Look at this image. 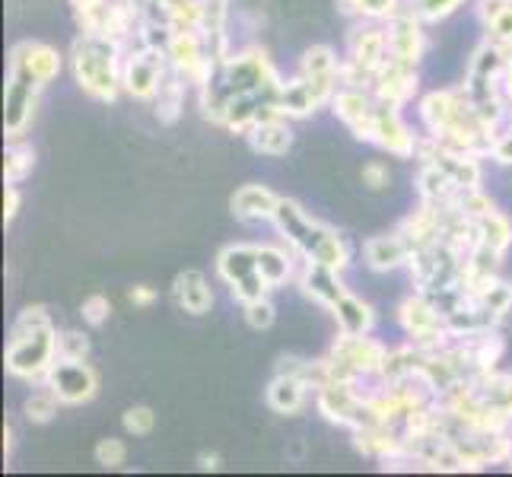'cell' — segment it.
I'll list each match as a JSON object with an SVG mask.
<instances>
[{
  "label": "cell",
  "mask_w": 512,
  "mask_h": 477,
  "mask_svg": "<svg viewBox=\"0 0 512 477\" xmlns=\"http://www.w3.org/2000/svg\"><path fill=\"white\" fill-rule=\"evenodd\" d=\"M280 90H284V77L277 74L268 51L252 45V48L236 51V55H229L223 64L214 67L210 80L198 90V102H201V115L210 121V125H220L229 105L236 99H249V96L271 102L280 112V105H277Z\"/></svg>",
  "instance_id": "6da1fadb"
},
{
  "label": "cell",
  "mask_w": 512,
  "mask_h": 477,
  "mask_svg": "<svg viewBox=\"0 0 512 477\" xmlns=\"http://www.w3.org/2000/svg\"><path fill=\"white\" fill-rule=\"evenodd\" d=\"M61 67H64V61L58 55V48L48 42L23 39L10 48L7 90H4V134H7V140L26 137L32 118H35L39 96L51 80H58Z\"/></svg>",
  "instance_id": "7a4b0ae2"
},
{
  "label": "cell",
  "mask_w": 512,
  "mask_h": 477,
  "mask_svg": "<svg viewBox=\"0 0 512 477\" xmlns=\"http://www.w3.org/2000/svg\"><path fill=\"white\" fill-rule=\"evenodd\" d=\"M417 118H420L423 134L433 137L436 144L490 159V147L497 137H493L487 121L474 109L465 83L423 93L417 99Z\"/></svg>",
  "instance_id": "3957f363"
},
{
  "label": "cell",
  "mask_w": 512,
  "mask_h": 477,
  "mask_svg": "<svg viewBox=\"0 0 512 477\" xmlns=\"http://www.w3.org/2000/svg\"><path fill=\"white\" fill-rule=\"evenodd\" d=\"M271 223L277 229L280 242H287L303 261L325 264V268H334V271H341V274L347 271V264L353 258L350 242L334 226L322 223L319 217H312L299 201L280 198Z\"/></svg>",
  "instance_id": "277c9868"
},
{
  "label": "cell",
  "mask_w": 512,
  "mask_h": 477,
  "mask_svg": "<svg viewBox=\"0 0 512 477\" xmlns=\"http://www.w3.org/2000/svg\"><path fill=\"white\" fill-rule=\"evenodd\" d=\"M58 363V328L45 306H26L13 318L4 366L13 379L39 385Z\"/></svg>",
  "instance_id": "5b68a950"
},
{
  "label": "cell",
  "mask_w": 512,
  "mask_h": 477,
  "mask_svg": "<svg viewBox=\"0 0 512 477\" xmlns=\"http://www.w3.org/2000/svg\"><path fill=\"white\" fill-rule=\"evenodd\" d=\"M70 70L90 99L115 102L118 93H125V45L105 35L80 32L70 45Z\"/></svg>",
  "instance_id": "8992f818"
},
{
  "label": "cell",
  "mask_w": 512,
  "mask_h": 477,
  "mask_svg": "<svg viewBox=\"0 0 512 477\" xmlns=\"http://www.w3.org/2000/svg\"><path fill=\"white\" fill-rule=\"evenodd\" d=\"M388 61L385 20H353L341 58V86H373Z\"/></svg>",
  "instance_id": "52a82bcc"
},
{
  "label": "cell",
  "mask_w": 512,
  "mask_h": 477,
  "mask_svg": "<svg viewBox=\"0 0 512 477\" xmlns=\"http://www.w3.org/2000/svg\"><path fill=\"white\" fill-rule=\"evenodd\" d=\"M385 357H388V344L376 341L373 331L369 334L338 331V338H334V344L328 350L331 382H347V385L360 388V382L382 373Z\"/></svg>",
  "instance_id": "ba28073f"
},
{
  "label": "cell",
  "mask_w": 512,
  "mask_h": 477,
  "mask_svg": "<svg viewBox=\"0 0 512 477\" xmlns=\"http://www.w3.org/2000/svg\"><path fill=\"white\" fill-rule=\"evenodd\" d=\"M217 277L229 287L233 299L249 303L255 296L271 293L258 268V245L255 242H233L217 252Z\"/></svg>",
  "instance_id": "9c48e42d"
},
{
  "label": "cell",
  "mask_w": 512,
  "mask_h": 477,
  "mask_svg": "<svg viewBox=\"0 0 512 477\" xmlns=\"http://www.w3.org/2000/svg\"><path fill=\"white\" fill-rule=\"evenodd\" d=\"M398 325L423 350H439L449 344V328H446V312L433 303V296L414 290L411 296L401 299L398 306Z\"/></svg>",
  "instance_id": "30bf717a"
},
{
  "label": "cell",
  "mask_w": 512,
  "mask_h": 477,
  "mask_svg": "<svg viewBox=\"0 0 512 477\" xmlns=\"http://www.w3.org/2000/svg\"><path fill=\"white\" fill-rule=\"evenodd\" d=\"M166 61L194 93L210 80L217 67L214 58H210V48L201 29H172L166 39Z\"/></svg>",
  "instance_id": "8fae6325"
},
{
  "label": "cell",
  "mask_w": 512,
  "mask_h": 477,
  "mask_svg": "<svg viewBox=\"0 0 512 477\" xmlns=\"http://www.w3.org/2000/svg\"><path fill=\"white\" fill-rule=\"evenodd\" d=\"M166 70V48L150 42H131L125 48V93L140 102H153Z\"/></svg>",
  "instance_id": "7c38bea8"
},
{
  "label": "cell",
  "mask_w": 512,
  "mask_h": 477,
  "mask_svg": "<svg viewBox=\"0 0 512 477\" xmlns=\"http://www.w3.org/2000/svg\"><path fill=\"white\" fill-rule=\"evenodd\" d=\"M360 140L363 144L379 147L382 153L395 156V159H414L420 134H414L408 121L401 118V109L376 99V112H373V118H369V125H366Z\"/></svg>",
  "instance_id": "4fadbf2b"
},
{
  "label": "cell",
  "mask_w": 512,
  "mask_h": 477,
  "mask_svg": "<svg viewBox=\"0 0 512 477\" xmlns=\"http://www.w3.org/2000/svg\"><path fill=\"white\" fill-rule=\"evenodd\" d=\"M385 32H388V61L420 67V61L427 58V51H430L427 23H423L414 10L404 7L395 16H388Z\"/></svg>",
  "instance_id": "5bb4252c"
},
{
  "label": "cell",
  "mask_w": 512,
  "mask_h": 477,
  "mask_svg": "<svg viewBox=\"0 0 512 477\" xmlns=\"http://www.w3.org/2000/svg\"><path fill=\"white\" fill-rule=\"evenodd\" d=\"M452 357L458 360V366L465 369V376H481L497 369V363L503 360L506 353V341L500 338L497 328L487 331H474V334H452L449 344Z\"/></svg>",
  "instance_id": "9a60e30c"
},
{
  "label": "cell",
  "mask_w": 512,
  "mask_h": 477,
  "mask_svg": "<svg viewBox=\"0 0 512 477\" xmlns=\"http://www.w3.org/2000/svg\"><path fill=\"white\" fill-rule=\"evenodd\" d=\"M42 382L61 398L64 408H80L99 392V373L86 360H58Z\"/></svg>",
  "instance_id": "2e32d148"
},
{
  "label": "cell",
  "mask_w": 512,
  "mask_h": 477,
  "mask_svg": "<svg viewBox=\"0 0 512 477\" xmlns=\"http://www.w3.org/2000/svg\"><path fill=\"white\" fill-rule=\"evenodd\" d=\"M296 77L303 80L309 90L319 96V102L331 105L334 93L341 90V58L338 51L331 45H312L303 51V58H299V67H296Z\"/></svg>",
  "instance_id": "e0dca14e"
},
{
  "label": "cell",
  "mask_w": 512,
  "mask_h": 477,
  "mask_svg": "<svg viewBox=\"0 0 512 477\" xmlns=\"http://www.w3.org/2000/svg\"><path fill=\"white\" fill-rule=\"evenodd\" d=\"M373 96L385 105H395V109H404L420 96V74L411 64H398V61H385V67L373 80Z\"/></svg>",
  "instance_id": "ac0fdd59"
},
{
  "label": "cell",
  "mask_w": 512,
  "mask_h": 477,
  "mask_svg": "<svg viewBox=\"0 0 512 477\" xmlns=\"http://www.w3.org/2000/svg\"><path fill=\"white\" fill-rule=\"evenodd\" d=\"M411 255H414V245L408 242V236H404L398 226L392 233H382V236H373L363 242V264L376 274H392V271L408 268Z\"/></svg>",
  "instance_id": "d6986e66"
},
{
  "label": "cell",
  "mask_w": 512,
  "mask_h": 477,
  "mask_svg": "<svg viewBox=\"0 0 512 477\" xmlns=\"http://www.w3.org/2000/svg\"><path fill=\"white\" fill-rule=\"evenodd\" d=\"M328 109L353 137L360 140L366 125H369V118H373V112H376V96L369 86H341V90L334 93Z\"/></svg>",
  "instance_id": "ffe728a7"
},
{
  "label": "cell",
  "mask_w": 512,
  "mask_h": 477,
  "mask_svg": "<svg viewBox=\"0 0 512 477\" xmlns=\"http://www.w3.org/2000/svg\"><path fill=\"white\" fill-rule=\"evenodd\" d=\"M296 287L303 290L306 299H312V303H315V306H322V309H331L341 296L350 293V290L344 287V280H341V271L325 268V264H309V261L299 264V271H296Z\"/></svg>",
  "instance_id": "44dd1931"
},
{
  "label": "cell",
  "mask_w": 512,
  "mask_h": 477,
  "mask_svg": "<svg viewBox=\"0 0 512 477\" xmlns=\"http://www.w3.org/2000/svg\"><path fill=\"white\" fill-rule=\"evenodd\" d=\"M309 395H315V392L306 379H299L293 373H280V369H277V376L268 382V388H264V401H268V408L280 417L303 414V408L309 404Z\"/></svg>",
  "instance_id": "7402d4cb"
},
{
  "label": "cell",
  "mask_w": 512,
  "mask_h": 477,
  "mask_svg": "<svg viewBox=\"0 0 512 477\" xmlns=\"http://www.w3.org/2000/svg\"><path fill=\"white\" fill-rule=\"evenodd\" d=\"M277 204L280 194H274L268 185H242L229 198V210L239 223H271Z\"/></svg>",
  "instance_id": "603a6c76"
},
{
  "label": "cell",
  "mask_w": 512,
  "mask_h": 477,
  "mask_svg": "<svg viewBox=\"0 0 512 477\" xmlns=\"http://www.w3.org/2000/svg\"><path fill=\"white\" fill-rule=\"evenodd\" d=\"M245 140L261 156H284L293 147V125L287 115H264L245 134Z\"/></svg>",
  "instance_id": "cb8c5ba5"
},
{
  "label": "cell",
  "mask_w": 512,
  "mask_h": 477,
  "mask_svg": "<svg viewBox=\"0 0 512 477\" xmlns=\"http://www.w3.org/2000/svg\"><path fill=\"white\" fill-rule=\"evenodd\" d=\"M350 436H353L357 452L366 458H376L379 465L404 452V433L398 427H392V423H369V427L353 430Z\"/></svg>",
  "instance_id": "d4e9b609"
},
{
  "label": "cell",
  "mask_w": 512,
  "mask_h": 477,
  "mask_svg": "<svg viewBox=\"0 0 512 477\" xmlns=\"http://www.w3.org/2000/svg\"><path fill=\"white\" fill-rule=\"evenodd\" d=\"M303 258H299L290 245H258V268H261V277L268 290H277L284 287L287 280H296V271Z\"/></svg>",
  "instance_id": "484cf974"
},
{
  "label": "cell",
  "mask_w": 512,
  "mask_h": 477,
  "mask_svg": "<svg viewBox=\"0 0 512 477\" xmlns=\"http://www.w3.org/2000/svg\"><path fill=\"white\" fill-rule=\"evenodd\" d=\"M172 299L188 315H207L214 306V290H210L201 271H182L172 280Z\"/></svg>",
  "instance_id": "4316f807"
},
{
  "label": "cell",
  "mask_w": 512,
  "mask_h": 477,
  "mask_svg": "<svg viewBox=\"0 0 512 477\" xmlns=\"http://www.w3.org/2000/svg\"><path fill=\"white\" fill-rule=\"evenodd\" d=\"M328 312L334 315V322H338V331H347V334H369V331L376 328V312H373V306H369L366 299L353 296V293L341 296L338 303H334Z\"/></svg>",
  "instance_id": "83f0119b"
},
{
  "label": "cell",
  "mask_w": 512,
  "mask_h": 477,
  "mask_svg": "<svg viewBox=\"0 0 512 477\" xmlns=\"http://www.w3.org/2000/svg\"><path fill=\"white\" fill-rule=\"evenodd\" d=\"M191 90V86L175 74V70L169 67L163 74V83L160 90H156L153 96V109H156V118L163 121V125H175V121L182 118V109H185V93Z\"/></svg>",
  "instance_id": "f1b7e54d"
},
{
  "label": "cell",
  "mask_w": 512,
  "mask_h": 477,
  "mask_svg": "<svg viewBox=\"0 0 512 477\" xmlns=\"http://www.w3.org/2000/svg\"><path fill=\"white\" fill-rule=\"evenodd\" d=\"M474 229H478V245L506 258V252L512 249V220L503 214V210L490 207L487 214L474 220Z\"/></svg>",
  "instance_id": "f546056e"
},
{
  "label": "cell",
  "mask_w": 512,
  "mask_h": 477,
  "mask_svg": "<svg viewBox=\"0 0 512 477\" xmlns=\"http://www.w3.org/2000/svg\"><path fill=\"white\" fill-rule=\"evenodd\" d=\"M474 392H478L490 408H497L512 417V373H500V369H490L481 376H468Z\"/></svg>",
  "instance_id": "4dcf8cb0"
},
{
  "label": "cell",
  "mask_w": 512,
  "mask_h": 477,
  "mask_svg": "<svg viewBox=\"0 0 512 477\" xmlns=\"http://www.w3.org/2000/svg\"><path fill=\"white\" fill-rule=\"evenodd\" d=\"M35 169V150L26 137L7 140L4 150V185H20L26 175Z\"/></svg>",
  "instance_id": "1f68e13d"
},
{
  "label": "cell",
  "mask_w": 512,
  "mask_h": 477,
  "mask_svg": "<svg viewBox=\"0 0 512 477\" xmlns=\"http://www.w3.org/2000/svg\"><path fill=\"white\" fill-rule=\"evenodd\" d=\"M404 7L408 0H338V10L350 20H388Z\"/></svg>",
  "instance_id": "d6a6232c"
},
{
  "label": "cell",
  "mask_w": 512,
  "mask_h": 477,
  "mask_svg": "<svg viewBox=\"0 0 512 477\" xmlns=\"http://www.w3.org/2000/svg\"><path fill=\"white\" fill-rule=\"evenodd\" d=\"M64 408L61 398L51 392V388L45 382H39V388H35L32 395H26L23 401V414L29 423H35V427H42V423H51L58 417V411Z\"/></svg>",
  "instance_id": "836d02e7"
},
{
  "label": "cell",
  "mask_w": 512,
  "mask_h": 477,
  "mask_svg": "<svg viewBox=\"0 0 512 477\" xmlns=\"http://www.w3.org/2000/svg\"><path fill=\"white\" fill-rule=\"evenodd\" d=\"M474 299H478V303L487 309V312H493L503 322V318L509 315V309H512V284L509 280H490L487 287H481L478 293H471Z\"/></svg>",
  "instance_id": "e575fe53"
},
{
  "label": "cell",
  "mask_w": 512,
  "mask_h": 477,
  "mask_svg": "<svg viewBox=\"0 0 512 477\" xmlns=\"http://www.w3.org/2000/svg\"><path fill=\"white\" fill-rule=\"evenodd\" d=\"M242 318H245V325H249L252 331H268L274 325V318H277L271 293L255 296V299H249V303H242Z\"/></svg>",
  "instance_id": "d590c367"
},
{
  "label": "cell",
  "mask_w": 512,
  "mask_h": 477,
  "mask_svg": "<svg viewBox=\"0 0 512 477\" xmlns=\"http://www.w3.org/2000/svg\"><path fill=\"white\" fill-rule=\"evenodd\" d=\"M93 458H96L99 468H109V471L125 468L128 465V446H125V439H118V436L99 439L96 449H93Z\"/></svg>",
  "instance_id": "8d00e7d4"
},
{
  "label": "cell",
  "mask_w": 512,
  "mask_h": 477,
  "mask_svg": "<svg viewBox=\"0 0 512 477\" xmlns=\"http://www.w3.org/2000/svg\"><path fill=\"white\" fill-rule=\"evenodd\" d=\"M458 7H465V0H408V10H414L427 26L449 20Z\"/></svg>",
  "instance_id": "74e56055"
},
{
  "label": "cell",
  "mask_w": 512,
  "mask_h": 477,
  "mask_svg": "<svg viewBox=\"0 0 512 477\" xmlns=\"http://www.w3.org/2000/svg\"><path fill=\"white\" fill-rule=\"evenodd\" d=\"M481 29H484L487 42L500 45L503 51H512V0H506V7L493 16L490 23H484Z\"/></svg>",
  "instance_id": "f35d334b"
},
{
  "label": "cell",
  "mask_w": 512,
  "mask_h": 477,
  "mask_svg": "<svg viewBox=\"0 0 512 477\" xmlns=\"http://www.w3.org/2000/svg\"><path fill=\"white\" fill-rule=\"evenodd\" d=\"M90 357V338L80 328L58 331V360H86Z\"/></svg>",
  "instance_id": "ab89813d"
},
{
  "label": "cell",
  "mask_w": 512,
  "mask_h": 477,
  "mask_svg": "<svg viewBox=\"0 0 512 477\" xmlns=\"http://www.w3.org/2000/svg\"><path fill=\"white\" fill-rule=\"evenodd\" d=\"M121 427H125L128 436H150L156 430V414L153 408H147V404H134V408H128L125 414H121Z\"/></svg>",
  "instance_id": "60d3db41"
},
{
  "label": "cell",
  "mask_w": 512,
  "mask_h": 477,
  "mask_svg": "<svg viewBox=\"0 0 512 477\" xmlns=\"http://www.w3.org/2000/svg\"><path fill=\"white\" fill-rule=\"evenodd\" d=\"M109 315H112V299H109V296L93 293V296H86V299H83V306H80L83 325L99 328V325L109 322Z\"/></svg>",
  "instance_id": "b9f144b4"
},
{
  "label": "cell",
  "mask_w": 512,
  "mask_h": 477,
  "mask_svg": "<svg viewBox=\"0 0 512 477\" xmlns=\"http://www.w3.org/2000/svg\"><path fill=\"white\" fill-rule=\"evenodd\" d=\"M360 179L369 191H385L392 185V169H388V163H382V159H369L360 169Z\"/></svg>",
  "instance_id": "7bdbcfd3"
},
{
  "label": "cell",
  "mask_w": 512,
  "mask_h": 477,
  "mask_svg": "<svg viewBox=\"0 0 512 477\" xmlns=\"http://www.w3.org/2000/svg\"><path fill=\"white\" fill-rule=\"evenodd\" d=\"M490 159L497 166H512V128H506L490 147Z\"/></svg>",
  "instance_id": "ee69618b"
},
{
  "label": "cell",
  "mask_w": 512,
  "mask_h": 477,
  "mask_svg": "<svg viewBox=\"0 0 512 477\" xmlns=\"http://www.w3.org/2000/svg\"><path fill=\"white\" fill-rule=\"evenodd\" d=\"M156 299H160V293H156L153 287H147V284H137V287H131L128 290V303L134 306V309H150Z\"/></svg>",
  "instance_id": "f6af8a7d"
},
{
  "label": "cell",
  "mask_w": 512,
  "mask_h": 477,
  "mask_svg": "<svg viewBox=\"0 0 512 477\" xmlns=\"http://www.w3.org/2000/svg\"><path fill=\"white\" fill-rule=\"evenodd\" d=\"M16 214H20V188L4 185V223H13Z\"/></svg>",
  "instance_id": "bcb514c9"
},
{
  "label": "cell",
  "mask_w": 512,
  "mask_h": 477,
  "mask_svg": "<svg viewBox=\"0 0 512 477\" xmlns=\"http://www.w3.org/2000/svg\"><path fill=\"white\" fill-rule=\"evenodd\" d=\"M198 468L201 471H220L223 468V458L217 452H201L198 455Z\"/></svg>",
  "instance_id": "7dc6e473"
},
{
  "label": "cell",
  "mask_w": 512,
  "mask_h": 477,
  "mask_svg": "<svg viewBox=\"0 0 512 477\" xmlns=\"http://www.w3.org/2000/svg\"><path fill=\"white\" fill-rule=\"evenodd\" d=\"M13 455V427L10 423H4V458Z\"/></svg>",
  "instance_id": "c3c4849f"
},
{
  "label": "cell",
  "mask_w": 512,
  "mask_h": 477,
  "mask_svg": "<svg viewBox=\"0 0 512 477\" xmlns=\"http://www.w3.org/2000/svg\"><path fill=\"white\" fill-rule=\"evenodd\" d=\"M509 471H512V436H509V452H506V462H503Z\"/></svg>",
  "instance_id": "681fc988"
},
{
  "label": "cell",
  "mask_w": 512,
  "mask_h": 477,
  "mask_svg": "<svg viewBox=\"0 0 512 477\" xmlns=\"http://www.w3.org/2000/svg\"><path fill=\"white\" fill-rule=\"evenodd\" d=\"M509 436H512V423H509Z\"/></svg>",
  "instance_id": "f907efd6"
}]
</instances>
